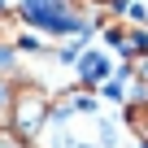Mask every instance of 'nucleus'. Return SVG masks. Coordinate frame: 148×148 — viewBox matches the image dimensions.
Listing matches in <instances>:
<instances>
[{"label": "nucleus", "mask_w": 148, "mask_h": 148, "mask_svg": "<svg viewBox=\"0 0 148 148\" xmlns=\"http://www.w3.org/2000/svg\"><path fill=\"white\" fill-rule=\"evenodd\" d=\"M122 74L139 87V92H148V48H139V52H131L126 57V65H122Z\"/></svg>", "instance_id": "6"}, {"label": "nucleus", "mask_w": 148, "mask_h": 148, "mask_svg": "<svg viewBox=\"0 0 148 148\" xmlns=\"http://www.w3.org/2000/svg\"><path fill=\"white\" fill-rule=\"evenodd\" d=\"M96 5H105V9H126L131 0H96Z\"/></svg>", "instance_id": "7"}, {"label": "nucleus", "mask_w": 148, "mask_h": 148, "mask_svg": "<svg viewBox=\"0 0 148 148\" xmlns=\"http://www.w3.org/2000/svg\"><path fill=\"white\" fill-rule=\"evenodd\" d=\"M96 87H87V83H65V87H57L52 92V122H70V118H92L96 113Z\"/></svg>", "instance_id": "3"}, {"label": "nucleus", "mask_w": 148, "mask_h": 148, "mask_svg": "<svg viewBox=\"0 0 148 148\" xmlns=\"http://www.w3.org/2000/svg\"><path fill=\"white\" fill-rule=\"evenodd\" d=\"M74 79L87 83V87H100L105 79H113V65L100 48H83L79 57H74Z\"/></svg>", "instance_id": "5"}, {"label": "nucleus", "mask_w": 148, "mask_h": 148, "mask_svg": "<svg viewBox=\"0 0 148 148\" xmlns=\"http://www.w3.org/2000/svg\"><path fill=\"white\" fill-rule=\"evenodd\" d=\"M48 122H52V87L39 74H18L13 83H5V126L13 135L39 144Z\"/></svg>", "instance_id": "1"}, {"label": "nucleus", "mask_w": 148, "mask_h": 148, "mask_svg": "<svg viewBox=\"0 0 148 148\" xmlns=\"http://www.w3.org/2000/svg\"><path fill=\"white\" fill-rule=\"evenodd\" d=\"M122 131L139 148H148V92H135L131 100H122Z\"/></svg>", "instance_id": "4"}, {"label": "nucleus", "mask_w": 148, "mask_h": 148, "mask_svg": "<svg viewBox=\"0 0 148 148\" xmlns=\"http://www.w3.org/2000/svg\"><path fill=\"white\" fill-rule=\"evenodd\" d=\"M70 5H74V0H70Z\"/></svg>", "instance_id": "9"}, {"label": "nucleus", "mask_w": 148, "mask_h": 148, "mask_svg": "<svg viewBox=\"0 0 148 148\" xmlns=\"http://www.w3.org/2000/svg\"><path fill=\"white\" fill-rule=\"evenodd\" d=\"M26 148H44V144H26Z\"/></svg>", "instance_id": "8"}, {"label": "nucleus", "mask_w": 148, "mask_h": 148, "mask_svg": "<svg viewBox=\"0 0 148 148\" xmlns=\"http://www.w3.org/2000/svg\"><path fill=\"white\" fill-rule=\"evenodd\" d=\"M18 18L26 31H39L48 39H74V35H92L83 26V18L74 13L70 0H18Z\"/></svg>", "instance_id": "2"}]
</instances>
